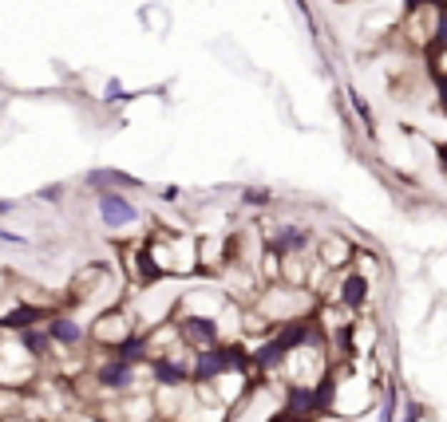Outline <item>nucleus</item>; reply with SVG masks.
<instances>
[{
    "instance_id": "f257e3e1",
    "label": "nucleus",
    "mask_w": 447,
    "mask_h": 422,
    "mask_svg": "<svg viewBox=\"0 0 447 422\" xmlns=\"http://www.w3.org/2000/svg\"><path fill=\"white\" fill-rule=\"evenodd\" d=\"M233 371L250 375V351L241 344H214V347L190 351V387H210L214 379Z\"/></svg>"
},
{
    "instance_id": "f03ea898",
    "label": "nucleus",
    "mask_w": 447,
    "mask_h": 422,
    "mask_svg": "<svg viewBox=\"0 0 447 422\" xmlns=\"http://www.w3.org/2000/svg\"><path fill=\"white\" fill-rule=\"evenodd\" d=\"M131 331H139L131 308H107V312H99V316H95V324H91V339L104 347V351H115Z\"/></svg>"
},
{
    "instance_id": "7ed1b4c3",
    "label": "nucleus",
    "mask_w": 447,
    "mask_h": 422,
    "mask_svg": "<svg viewBox=\"0 0 447 422\" xmlns=\"http://www.w3.org/2000/svg\"><path fill=\"white\" fill-rule=\"evenodd\" d=\"M317 245V237H313L309 225H297V221H285V225H277V233L266 241V253L277 257V261H285V257H301L309 253V249Z\"/></svg>"
},
{
    "instance_id": "20e7f679",
    "label": "nucleus",
    "mask_w": 447,
    "mask_h": 422,
    "mask_svg": "<svg viewBox=\"0 0 447 422\" xmlns=\"http://www.w3.org/2000/svg\"><path fill=\"white\" fill-rule=\"evenodd\" d=\"M171 320L190 351L222 344V320H214V316H171Z\"/></svg>"
},
{
    "instance_id": "39448f33",
    "label": "nucleus",
    "mask_w": 447,
    "mask_h": 422,
    "mask_svg": "<svg viewBox=\"0 0 447 422\" xmlns=\"http://www.w3.org/2000/svg\"><path fill=\"white\" fill-rule=\"evenodd\" d=\"M91 379L99 383V391H115V395H135L139 367H127V364H119L115 355H104V359L95 364Z\"/></svg>"
},
{
    "instance_id": "423d86ee",
    "label": "nucleus",
    "mask_w": 447,
    "mask_h": 422,
    "mask_svg": "<svg viewBox=\"0 0 447 422\" xmlns=\"http://www.w3.org/2000/svg\"><path fill=\"white\" fill-rule=\"evenodd\" d=\"M44 331H48L52 347H68V351H76L79 344H87V328L71 312H52L48 320H44Z\"/></svg>"
},
{
    "instance_id": "0eeeda50",
    "label": "nucleus",
    "mask_w": 447,
    "mask_h": 422,
    "mask_svg": "<svg viewBox=\"0 0 447 422\" xmlns=\"http://www.w3.org/2000/svg\"><path fill=\"white\" fill-rule=\"evenodd\" d=\"M353 257L356 245L344 233H325L317 241V264H325V269H344V264H353Z\"/></svg>"
},
{
    "instance_id": "6e6552de",
    "label": "nucleus",
    "mask_w": 447,
    "mask_h": 422,
    "mask_svg": "<svg viewBox=\"0 0 447 422\" xmlns=\"http://www.w3.org/2000/svg\"><path fill=\"white\" fill-rule=\"evenodd\" d=\"M336 300H341L344 312H361L368 304V277L361 269H348L341 277V284H336Z\"/></svg>"
},
{
    "instance_id": "1a4fd4ad",
    "label": "nucleus",
    "mask_w": 447,
    "mask_h": 422,
    "mask_svg": "<svg viewBox=\"0 0 447 422\" xmlns=\"http://www.w3.org/2000/svg\"><path fill=\"white\" fill-rule=\"evenodd\" d=\"M99 197V217H104V225L111 229H123V225H135L139 221V210L127 202L123 194H115V190H107V194H95Z\"/></svg>"
},
{
    "instance_id": "9d476101",
    "label": "nucleus",
    "mask_w": 447,
    "mask_h": 422,
    "mask_svg": "<svg viewBox=\"0 0 447 422\" xmlns=\"http://www.w3.org/2000/svg\"><path fill=\"white\" fill-rule=\"evenodd\" d=\"M84 182L91 190H99V194H107V190H143V177H135V174H123V170H111V166H99V170H87L84 174Z\"/></svg>"
},
{
    "instance_id": "9b49d317",
    "label": "nucleus",
    "mask_w": 447,
    "mask_h": 422,
    "mask_svg": "<svg viewBox=\"0 0 447 422\" xmlns=\"http://www.w3.org/2000/svg\"><path fill=\"white\" fill-rule=\"evenodd\" d=\"M16 344L24 347V355L32 364H44V359H52V339L44 328H28V331H16Z\"/></svg>"
},
{
    "instance_id": "f8f14e48",
    "label": "nucleus",
    "mask_w": 447,
    "mask_h": 422,
    "mask_svg": "<svg viewBox=\"0 0 447 422\" xmlns=\"http://www.w3.org/2000/svg\"><path fill=\"white\" fill-rule=\"evenodd\" d=\"M396 406H400V391H396V383H384V406H380V422H396Z\"/></svg>"
},
{
    "instance_id": "ddd939ff",
    "label": "nucleus",
    "mask_w": 447,
    "mask_h": 422,
    "mask_svg": "<svg viewBox=\"0 0 447 422\" xmlns=\"http://www.w3.org/2000/svg\"><path fill=\"white\" fill-rule=\"evenodd\" d=\"M241 202H246V205H258V210H266V205L273 202V194H269L266 186H246V190H241Z\"/></svg>"
},
{
    "instance_id": "4468645a",
    "label": "nucleus",
    "mask_w": 447,
    "mask_h": 422,
    "mask_svg": "<svg viewBox=\"0 0 447 422\" xmlns=\"http://www.w3.org/2000/svg\"><path fill=\"white\" fill-rule=\"evenodd\" d=\"M348 99H353V110H356V115H361V123H364V130H368V135H376V123H372V110H368V103H364L361 99V95H348Z\"/></svg>"
},
{
    "instance_id": "2eb2a0df",
    "label": "nucleus",
    "mask_w": 447,
    "mask_h": 422,
    "mask_svg": "<svg viewBox=\"0 0 447 422\" xmlns=\"http://www.w3.org/2000/svg\"><path fill=\"white\" fill-rule=\"evenodd\" d=\"M64 190H68V186H64V182H56V186H44V190H36V197H40V202H60V197H64Z\"/></svg>"
},
{
    "instance_id": "dca6fc26",
    "label": "nucleus",
    "mask_w": 447,
    "mask_h": 422,
    "mask_svg": "<svg viewBox=\"0 0 447 422\" xmlns=\"http://www.w3.org/2000/svg\"><path fill=\"white\" fill-rule=\"evenodd\" d=\"M0 241H4V245H28L24 237H20V233H12V229H4V225H0Z\"/></svg>"
},
{
    "instance_id": "f3484780",
    "label": "nucleus",
    "mask_w": 447,
    "mask_h": 422,
    "mask_svg": "<svg viewBox=\"0 0 447 422\" xmlns=\"http://www.w3.org/2000/svg\"><path fill=\"white\" fill-rule=\"evenodd\" d=\"M179 194H182L179 186H163V194H159V197H163V202H179Z\"/></svg>"
},
{
    "instance_id": "a211bd4d",
    "label": "nucleus",
    "mask_w": 447,
    "mask_h": 422,
    "mask_svg": "<svg viewBox=\"0 0 447 422\" xmlns=\"http://www.w3.org/2000/svg\"><path fill=\"white\" fill-rule=\"evenodd\" d=\"M404 422H420V406H416V403L404 411Z\"/></svg>"
},
{
    "instance_id": "6ab92c4d",
    "label": "nucleus",
    "mask_w": 447,
    "mask_h": 422,
    "mask_svg": "<svg viewBox=\"0 0 447 422\" xmlns=\"http://www.w3.org/2000/svg\"><path fill=\"white\" fill-rule=\"evenodd\" d=\"M16 210V202H0V217H4V213H12Z\"/></svg>"
}]
</instances>
